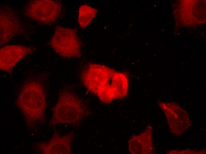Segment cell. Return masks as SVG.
<instances>
[{
	"instance_id": "cell-1",
	"label": "cell",
	"mask_w": 206,
	"mask_h": 154,
	"mask_svg": "<svg viewBox=\"0 0 206 154\" xmlns=\"http://www.w3.org/2000/svg\"><path fill=\"white\" fill-rule=\"evenodd\" d=\"M83 73L82 80L85 86L104 102H110L126 93V78L108 67L89 64Z\"/></svg>"
},
{
	"instance_id": "cell-2",
	"label": "cell",
	"mask_w": 206,
	"mask_h": 154,
	"mask_svg": "<svg viewBox=\"0 0 206 154\" xmlns=\"http://www.w3.org/2000/svg\"><path fill=\"white\" fill-rule=\"evenodd\" d=\"M54 50L60 55L66 58L81 56V46L75 31L58 26L56 27L50 41Z\"/></svg>"
},
{
	"instance_id": "cell-3",
	"label": "cell",
	"mask_w": 206,
	"mask_h": 154,
	"mask_svg": "<svg viewBox=\"0 0 206 154\" xmlns=\"http://www.w3.org/2000/svg\"><path fill=\"white\" fill-rule=\"evenodd\" d=\"M18 103L25 110L34 112L44 110L45 100L41 84L34 81L25 84L19 95Z\"/></svg>"
},
{
	"instance_id": "cell-4",
	"label": "cell",
	"mask_w": 206,
	"mask_h": 154,
	"mask_svg": "<svg viewBox=\"0 0 206 154\" xmlns=\"http://www.w3.org/2000/svg\"><path fill=\"white\" fill-rule=\"evenodd\" d=\"M54 110L58 115H61L63 122L69 123L78 122L85 113L81 100L75 94L68 92L61 94Z\"/></svg>"
},
{
	"instance_id": "cell-5",
	"label": "cell",
	"mask_w": 206,
	"mask_h": 154,
	"mask_svg": "<svg viewBox=\"0 0 206 154\" xmlns=\"http://www.w3.org/2000/svg\"><path fill=\"white\" fill-rule=\"evenodd\" d=\"M61 6L57 1L53 0H36L28 5L27 14L31 18L45 23H50L58 17Z\"/></svg>"
},
{
	"instance_id": "cell-6",
	"label": "cell",
	"mask_w": 206,
	"mask_h": 154,
	"mask_svg": "<svg viewBox=\"0 0 206 154\" xmlns=\"http://www.w3.org/2000/svg\"><path fill=\"white\" fill-rule=\"evenodd\" d=\"M31 51L30 48L20 45H7L0 51V68L7 71L12 68L19 61Z\"/></svg>"
},
{
	"instance_id": "cell-7",
	"label": "cell",
	"mask_w": 206,
	"mask_h": 154,
	"mask_svg": "<svg viewBox=\"0 0 206 154\" xmlns=\"http://www.w3.org/2000/svg\"><path fill=\"white\" fill-rule=\"evenodd\" d=\"M97 10L87 5L80 6L78 14V21L81 28H84L91 22L97 14Z\"/></svg>"
}]
</instances>
